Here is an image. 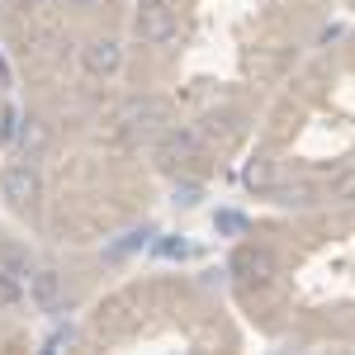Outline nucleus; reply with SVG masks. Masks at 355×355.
<instances>
[{
  "label": "nucleus",
  "mask_w": 355,
  "mask_h": 355,
  "mask_svg": "<svg viewBox=\"0 0 355 355\" xmlns=\"http://www.w3.org/2000/svg\"><path fill=\"white\" fill-rule=\"evenodd\" d=\"M0 190H5L10 204H19V209H24V204H33V194H38V171H33L28 162L5 166V171H0Z\"/></svg>",
  "instance_id": "obj_1"
},
{
  "label": "nucleus",
  "mask_w": 355,
  "mask_h": 355,
  "mask_svg": "<svg viewBox=\"0 0 355 355\" xmlns=\"http://www.w3.org/2000/svg\"><path fill=\"white\" fill-rule=\"evenodd\" d=\"M137 38H142V43H171V38H175V15H171L166 5H157V0L142 5V10H137Z\"/></svg>",
  "instance_id": "obj_2"
},
{
  "label": "nucleus",
  "mask_w": 355,
  "mask_h": 355,
  "mask_svg": "<svg viewBox=\"0 0 355 355\" xmlns=\"http://www.w3.org/2000/svg\"><path fill=\"white\" fill-rule=\"evenodd\" d=\"M81 62H85V71H90V76H114V71H119V62H123V53H119V43H114V38H90V43H85V53H81Z\"/></svg>",
  "instance_id": "obj_3"
},
{
  "label": "nucleus",
  "mask_w": 355,
  "mask_h": 355,
  "mask_svg": "<svg viewBox=\"0 0 355 355\" xmlns=\"http://www.w3.org/2000/svg\"><path fill=\"white\" fill-rule=\"evenodd\" d=\"M232 270L242 275V279H270L275 275V256L261 251V246H242V251L232 256Z\"/></svg>",
  "instance_id": "obj_4"
},
{
  "label": "nucleus",
  "mask_w": 355,
  "mask_h": 355,
  "mask_svg": "<svg viewBox=\"0 0 355 355\" xmlns=\"http://www.w3.org/2000/svg\"><path fill=\"white\" fill-rule=\"evenodd\" d=\"M28 299L53 313L57 303H62V279H57V270H33L28 275Z\"/></svg>",
  "instance_id": "obj_5"
},
{
  "label": "nucleus",
  "mask_w": 355,
  "mask_h": 355,
  "mask_svg": "<svg viewBox=\"0 0 355 355\" xmlns=\"http://www.w3.org/2000/svg\"><path fill=\"white\" fill-rule=\"evenodd\" d=\"M119 119H123V123H133V128H142V123L152 128V123H162V119H166V110L157 105V100H147V95H142V100H128Z\"/></svg>",
  "instance_id": "obj_6"
},
{
  "label": "nucleus",
  "mask_w": 355,
  "mask_h": 355,
  "mask_svg": "<svg viewBox=\"0 0 355 355\" xmlns=\"http://www.w3.org/2000/svg\"><path fill=\"white\" fill-rule=\"evenodd\" d=\"M19 147H24L28 157H43V152H48V128H43L38 119H28L24 128H19Z\"/></svg>",
  "instance_id": "obj_7"
},
{
  "label": "nucleus",
  "mask_w": 355,
  "mask_h": 355,
  "mask_svg": "<svg viewBox=\"0 0 355 355\" xmlns=\"http://www.w3.org/2000/svg\"><path fill=\"white\" fill-rule=\"evenodd\" d=\"M0 266H5L10 275H19V279H28V275H33V266H28V256L19 251V246H0Z\"/></svg>",
  "instance_id": "obj_8"
},
{
  "label": "nucleus",
  "mask_w": 355,
  "mask_h": 355,
  "mask_svg": "<svg viewBox=\"0 0 355 355\" xmlns=\"http://www.w3.org/2000/svg\"><path fill=\"white\" fill-rule=\"evenodd\" d=\"M15 299H19V275L0 270V303H15Z\"/></svg>",
  "instance_id": "obj_9"
},
{
  "label": "nucleus",
  "mask_w": 355,
  "mask_h": 355,
  "mask_svg": "<svg viewBox=\"0 0 355 355\" xmlns=\"http://www.w3.org/2000/svg\"><path fill=\"white\" fill-rule=\"evenodd\" d=\"M15 123H19V119H15V110H10V105H0V137H15V133H19Z\"/></svg>",
  "instance_id": "obj_10"
},
{
  "label": "nucleus",
  "mask_w": 355,
  "mask_h": 355,
  "mask_svg": "<svg viewBox=\"0 0 355 355\" xmlns=\"http://www.w3.org/2000/svg\"><path fill=\"white\" fill-rule=\"evenodd\" d=\"M5 85H10V71H5V62H0V90H5Z\"/></svg>",
  "instance_id": "obj_11"
},
{
  "label": "nucleus",
  "mask_w": 355,
  "mask_h": 355,
  "mask_svg": "<svg viewBox=\"0 0 355 355\" xmlns=\"http://www.w3.org/2000/svg\"><path fill=\"white\" fill-rule=\"evenodd\" d=\"M62 5H95V0H62Z\"/></svg>",
  "instance_id": "obj_12"
},
{
  "label": "nucleus",
  "mask_w": 355,
  "mask_h": 355,
  "mask_svg": "<svg viewBox=\"0 0 355 355\" xmlns=\"http://www.w3.org/2000/svg\"><path fill=\"white\" fill-rule=\"evenodd\" d=\"M15 5H38V0H15Z\"/></svg>",
  "instance_id": "obj_13"
}]
</instances>
